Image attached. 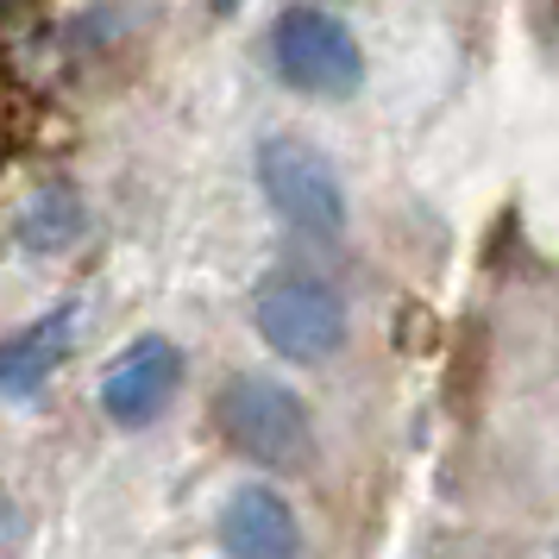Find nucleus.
I'll return each instance as SVG.
<instances>
[{
	"mask_svg": "<svg viewBox=\"0 0 559 559\" xmlns=\"http://www.w3.org/2000/svg\"><path fill=\"white\" fill-rule=\"evenodd\" d=\"M271 63L289 88L321 95V102H346L365 82V51L353 26L328 7H283L271 26Z\"/></svg>",
	"mask_w": 559,
	"mask_h": 559,
	"instance_id": "2",
	"label": "nucleus"
},
{
	"mask_svg": "<svg viewBox=\"0 0 559 559\" xmlns=\"http://www.w3.org/2000/svg\"><path fill=\"white\" fill-rule=\"evenodd\" d=\"M177 383H182V353L170 346V340L145 333V340H132L127 353L107 365L102 408L120 421V428H145V421L164 415V403L177 396Z\"/></svg>",
	"mask_w": 559,
	"mask_h": 559,
	"instance_id": "5",
	"label": "nucleus"
},
{
	"mask_svg": "<svg viewBox=\"0 0 559 559\" xmlns=\"http://www.w3.org/2000/svg\"><path fill=\"white\" fill-rule=\"evenodd\" d=\"M63 353H70V314L32 321L26 333L0 340V390H7V396H32V390L63 365Z\"/></svg>",
	"mask_w": 559,
	"mask_h": 559,
	"instance_id": "7",
	"label": "nucleus"
},
{
	"mask_svg": "<svg viewBox=\"0 0 559 559\" xmlns=\"http://www.w3.org/2000/svg\"><path fill=\"white\" fill-rule=\"evenodd\" d=\"M214 13H239V0H214Z\"/></svg>",
	"mask_w": 559,
	"mask_h": 559,
	"instance_id": "9",
	"label": "nucleus"
},
{
	"mask_svg": "<svg viewBox=\"0 0 559 559\" xmlns=\"http://www.w3.org/2000/svg\"><path fill=\"white\" fill-rule=\"evenodd\" d=\"M252 321L264 333V346L296 358V365H321L346 346V302L321 277H302V271H277V277L258 283Z\"/></svg>",
	"mask_w": 559,
	"mask_h": 559,
	"instance_id": "3",
	"label": "nucleus"
},
{
	"mask_svg": "<svg viewBox=\"0 0 559 559\" xmlns=\"http://www.w3.org/2000/svg\"><path fill=\"white\" fill-rule=\"evenodd\" d=\"M76 233H82L76 195H70V189H38V202H32L26 221H20V239H26L32 252H63Z\"/></svg>",
	"mask_w": 559,
	"mask_h": 559,
	"instance_id": "8",
	"label": "nucleus"
},
{
	"mask_svg": "<svg viewBox=\"0 0 559 559\" xmlns=\"http://www.w3.org/2000/svg\"><path fill=\"white\" fill-rule=\"evenodd\" d=\"M221 547H227V559H296L302 554L296 509L283 503L271 484L233 490L227 509H221Z\"/></svg>",
	"mask_w": 559,
	"mask_h": 559,
	"instance_id": "6",
	"label": "nucleus"
},
{
	"mask_svg": "<svg viewBox=\"0 0 559 559\" xmlns=\"http://www.w3.org/2000/svg\"><path fill=\"white\" fill-rule=\"evenodd\" d=\"M221 433H227L252 465H271V472H302L314 459V428H308V408L289 383L264 378V371H239V378L221 383Z\"/></svg>",
	"mask_w": 559,
	"mask_h": 559,
	"instance_id": "1",
	"label": "nucleus"
},
{
	"mask_svg": "<svg viewBox=\"0 0 559 559\" xmlns=\"http://www.w3.org/2000/svg\"><path fill=\"white\" fill-rule=\"evenodd\" d=\"M258 182L296 233H314V239H340L346 233V189H340V170L314 152L308 139H264L258 145Z\"/></svg>",
	"mask_w": 559,
	"mask_h": 559,
	"instance_id": "4",
	"label": "nucleus"
}]
</instances>
